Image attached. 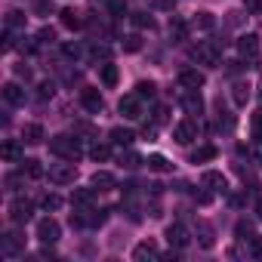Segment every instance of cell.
Returning <instances> with one entry per match:
<instances>
[{
  "label": "cell",
  "instance_id": "obj_38",
  "mask_svg": "<svg viewBox=\"0 0 262 262\" xmlns=\"http://www.w3.org/2000/svg\"><path fill=\"white\" fill-rule=\"evenodd\" d=\"M244 13L247 16H262V0H244Z\"/></svg>",
  "mask_w": 262,
  "mask_h": 262
},
{
  "label": "cell",
  "instance_id": "obj_35",
  "mask_svg": "<svg viewBox=\"0 0 262 262\" xmlns=\"http://www.w3.org/2000/svg\"><path fill=\"white\" fill-rule=\"evenodd\" d=\"M90 158H93L96 164H102V161L111 158V148H108V145H93V148H90Z\"/></svg>",
  "mask_w": 262,
  "mask_h": 262
},
{
  "label": "cell",
  "instance_id": "obj_41",
  "mask_svg": "<svg viewBox=\"0 0 262 262\" xmlns=\"http://www.w3.org/2000/svg\"><path fill=\"white\" fill-rule=\"evenodd\" d=\"M108 10H111V16H123V13H126L123 0H108Z\"/></svg>",
  "mask_w": 262,
  "mask_h": 262
},
{
  "label": "cell",
  "instance_id": "obj_12",
  "mask_svg": "<svg viewBox=\"0 0 262 262\" xmlns=\"http://www.w3.org/2000/svg\"><path fill=\"white\" fill-rule=\"evenodd\" d=\"M0 250H4V256H19L22 250H25V237H19L16 231H10V234H4V241H0Z\"/></svg>",
  "mask_w": 262,
  "mask_h": 262
},
{
  "label": "cell",
  "instance_id": "obj_4",
  "mask_svg": "<svg viewBox=\"0 0 262 262\" xmlns=\"http://www.w3.org/2000/svg\"><path fill=\"white\" fill-rule=\"evenodd\" d=\"M117 111H120L126 120H139V117H142V99H139V93H126V96L117 102Z\"/></svg>",
  "mask_w": 262,
  "mask_h": 262
},
{
  "label": "cell",
  "instance_id": "obj_51",
  "mask_svg": "<svg viewBox=\"0 0 262 262\" xmlns=\"http://www.w3.org/2000/svg\"><path fill=\"white\" fill-rule=\"evenodd\" d=\"M40 96H43V99L53 96V83H43V86H40Z\"/></svg>",
  "mask_w": 262,
  "mask_h": 262
},
{
  "label": "cell",
  "instance_id": "obj_43",
  "mask_svg": "<svg viewBox=\"0 0 262 262\" xmlns=\"http://www.w3.org/2000/svg\"><path fill=\"white\" fill-rule=\"evenodd\" d=\"M167 120H170V111H167V108H164V105H161V108H158V111H155V123H158V126H161V123H167Z\"/></svg>",
  "mask_w": 262,
  "mask_h": 262
},
{
  "label": "cell",
  "instance_id": "obj_17",
  "mask_svg": "<svg viewBox=\"0 0 262 262\" xmlns=\"http://www.w3.org/2000/svg\"><path fill=\"white\" fill-rule=\"evenodd\" d=\"M93 191H96V188H74L71 207H74V210H90V207H93Z\"/></svg>",
  "mask_w": 262,
  "mask_h": 262
},
{
  "label": "cell",
  "instance_id": "obj_50",
  "mask_svg": "<svg viewBox=\"0 0 262 262\" xmlns=\"http://www.w3.org/2000/svg\"><path fill=\"white\" fill-rule=\"evenodd\" d=\"M19 182H22V179H19V176H13V173H10V176H7V188H13V191H16V185H19Z\"/></svg>",
  "mask_w": 262,
  "mask_h": 262
},
{
  "label": "cell",
  "instance_id": "obj_10",
  "mask_svg": "<svg viewBox=\"0 0 262 262\" xmlns=\"http://www.w3.org/2000/svg\"><path fill=\"white\" fill-rule=\"evenodd\" d=\"M179 83H182V90H201V86L207 83V77H204V71H198V68H182V71H179Z\"/></svg>",
  "mask_w": 262,
  "mask_h": 262
},
{
  "label": "cell",
  "instance_id": "obj_20",
  "mask_svg": "<svg viewBox=\"0 0 262 262\" xmlns=\"http://www.w3.org/2000/svg\"><path fill=\"white\" fill-rule=\"evenodd\" d=\"M158 256H161V253H158V244H155V241H142V244L133 250V259H136V262H142V259H158Z\"/></svg>",
  "mask_w": 262,
  "mask_h": 262
},
{
  "label": "cell",
  "instance_id": "obj_7",
  "mask_svg": "<svg viewBox=\"0 0 262 262\" xmlns=\"http://www.w3.org/2000/svg\"><path fill=\"white\" fill-rule=\"evenodd\" d=\"M80 105H83L90 114H102L105 99H102V93H99L96 86H86V90H80Z\"/></svg>",
  "mask_w": 262,
  "mask_h": 262
},
{
  "label": "cell",
  "instance_id": "obj_29",
  "mask_svg": "<svg viewBox=\"0 0 262 262\" xmlns=\"http://www.w3.org/2000/svg\"><path fill=\"white\" fill-rule=\"evenodd\" d=\"M191 25H194L198 31H213V28H216V19H213L210 13H198V16L191 19Z\"/></svg>",
  "mask_w": 262,
  "mask_h": 262
},
{
  "label": "cell",
  "instance_id": "obj_47",
  "mask_svg": "<svg viewBox=\"0 0 262 262\" xmlns=\"http://www.w3.org/2000/svg\"><path fill=\"white\" fill-rule=\"evenodd\" d=\"M250 250L253 256H262V237H250Z\"/></svg>",
  "mask_w": 262,
  "mask_h": 262
},
{
  "label": "cell",
  "instance_id": "obj_9",
  "mask_svg": "<svg viewBox=\"0 0 262 262\" xmlns=\"http://www.w3.org/2000/svg\"><path fill=\"white\" fill-rule=\"evenodd\" d=\"M188 241H191V234H188V228H185L182 222H173V225H167V244H170L173 250H182V247H188Z\"/></svg>",
  "mask_w": 262,
  "mask_h": 262
},
{
  "label": "cell",
  "instance_id": "obj_36",
  "mask_svg": "<svg viewBox=\"0 0 262 262\" xmlns=\"http://www.w3.org/2000/svg\"><path fill=\"white\" fill-rule=\"evenodd\" d=\"M129 19H133V25H136V28H155V19H151L148 13H133Z\"/></svg>",
  "mask_w": 262,
  "mask_h": 262
},
{
  "label": "cell",
  "instance_id": "obj_21",
  "mask_svg": "<svg viewBox=\"0 0 262 262\" xmlns=\"http://www.w3.org/2000/svg\"><path fill=\"white\" fill-rule=\"evenodd\" d=\"M4 99H7L10 105H25V90H22L19 83H7V86H4Z\"/></svg>",
  "mask_w": 262,
  "mask_h": 262
},
{
  "label": "cell",
  "instance_id": "obj_42",
  "mask_svg": "<svg viewBox=\"0 0 262 262\" xmlns=\"http://www.w3.org/2000/svg\"><path fill=\"white\" fill-rule=\"evenodd\" d=\"M16 47V37H13V28H7V34H4V53H10Z\"/></svg>",
  "mask_w": 262,
  "mask_h": 262
},
{
  "label": "cell",
  "instance_id": "obj_30",
  "mask_svg": "<svg viewBox=\"0 0 262 262\" xmlns=\"http://www.w3.org/2000/svg\"><path fill=\"white\" fill-rule=\"evenodd\" d=\"M136 93H139V99H155L158 83H155V80H139V83H136Z\"/></svg>",
  "mask_w": 262,
  "mask_h": 262
},
{
  "label": "cell",
  "instance_id": "obj_28",
  "mask_svg": "<svg viewBox=\"0 0 262 262\" xmlns=\"http://www.w3.org/2000/svg\"><path fill=\"white\" fill-rule=\"evenodd\" d=\"M145 164H148V170H155V173H170V170H173V164H170L164 155H151Z\"/></svg>",
  "mask_w": 262,
  "mask_h": 262
},
{
  "label": "cell",
  "instance_id": "obj_39",
  "mask_svg": "<svg viewBox=\"0 0 262 262\" xmlns=\"http://www.w3.org/2000/svg\"><path fill=\"white\" fill-rule=\"evenodd\" d=\"M56 40V31L53 28H40L37 31V43H53Z\"/></svg>",
  "mask_w": 262,
  "mask_h": 262
},
{
  "label": "cell",
  "instance_id": "obj_8",
  "mask_svg": "<svg viewBox=\"0 0 262 262\" xmlns=\"http://www.w3.org/2000/svg\"><path fill=\"white\" fill-rule=\"evenodd\" d=\"M31 213H34V204L25 201V198H16V201L10 204V219H13L16 225H25V222L31 219Z\"/></svg>",
  "mask_w": 262,
  "mask_h": 262
},
{
  "label": "cell",
  "instance_id": "obj_44",
  "mask_svg": "<svg viewBox=\"0 0 262 262\" xmlns=\"http://www.w3.org/2000/svg\"><path fill=\"white\" fill-rule=\"evenodd\" d=\"M237 237H241V241H247V237H253V228H250L247 222H237Z\"/></svg>",
  "mask_w": 262,
  "mask_h": 262
},
{
  "label": "cell",
  "instance_id": "obj_37",
  "mask_svg": "<svg viewBox=\"0 0 262 262\" xmlns=\"http://www.w3.org/2000/svg\"><path fill=\"white\" fill-rule=\"evenodd\" d=\"M123 50H126V53H139V50H142V37H139V34L123 37Z\"/></svg>",
  "mask_w": 262,
  "mask_h": 262
},
{
  "label": "cell",
  "instance_id": "obj_5",
  "mask_svg": "<svg viewBox=\"0 0 262 262\" xmlns=\"http://www.w3.org/2000/svg\"><path fill=\"white\" fill-rule=\"evenodd\" d=\"M173 139H176L179 145H191V142L198 139V123H194V117L179 120V123L173 126Z\"/></svg>",
  "mask_w": 262,
  "mask_h": 262
},
{
  "label": "cell",
  "instance_id": "obj_2",
  "mask_svg": "<svg viewBox=\"0 0 262 262\" xmlns=\"http://www.w3.org/2000/svg\"><path fill=\"white\" fill-rule=\"evenodd\" d=\"M191 59H198V62L207 65V68H219V65H222L219 43H213V40H201V43L191 50Z\"/></svg>",
  "mask_w": 262,
  "mask_h": 262
},
{
  "label": "cell",
  "instance_id": "obj_14",
  "mask_svg": "<svg viewBox=\"0 0 262 262\" xmlns=\"http://www.w3.org/2000/svg\"><path fill=\"white\" fill-rule=\"evenodd\" d=\"M47 136H43V126L40 123H25L22 126V142L25 145H40Z\"/></svg>",
  "mask_w": 262,
  "mask_h": 262
},
{
  "label": "cell",
  "instance_id": "obj_23",
  "mask_svg": "<svg viewBox=\"0 0 262 262\" xmlns=\"http://www.w3.org/2000/svg\"><path fill=\"white\" fill-rule=\"evenodd\" d=\"M59 16H62V25H65L68 31H80V28H83V19H80V13H74V10H62Z\"/></svg>",
  "mask_w": 262,
  "mask_h": 262
},
{
  "label": "cell",
  "instance_id": "obj_16",
  "mask_svg": "<svg viewBox=\"0 0 262 262\" xmlns=\"http://www.w3.org/2000/svg\"><path fill=\"white\" fill-rule=\"evenodd\" d=\"M99 80H102V86H108V90H114V86H117V80H120V71H117V65H111V62H105V65L99 68Z\"/></svg>",
  "mask_w": 262,
  "mask_h": 262
},
{
  "label": "cell",
  "instance_id": "obj_3",
  "mask_svg": "<svg viewBox=\"0 0 262 262\" xmlns=\"http://www.w3.org/2000/svg\"><path fill=\"white\" fill-rule=\"evenodd\" d=\"M59 237H62V225H59L53 216H47V219H40V222H37V241H40V244L53 247Z\"/></svg>",
  "mask_w": 262,
  "mask_h": 262
},
{
  "label": "cell",
  "instance_id": "obj_54",
  "mask_svg": "<svg viewBox=\"0 0 262 262\" xmlns=\"http://www.w3.org/2000/svg\"><path fill=\"white\" fill-rule=\"evenodd\" d=\"M259 99H262V90H259Z\"/></svg>",
  "mask_w": 262,
  "mask_h": 262
},
{
  "label": "cell",
  "instance_id": "obj_22",
  "mask_svg": "<svg viewBox=\"0 0 262 262\" xmlns=\"http://www.w3.org/2000/svg\"><path fill=\"white\" fill-rule=\"evenodd\" d=\"M0 155H4V161H19L22 158V142L19 139H7L4 148H0Z\"/></svg>",
  "mask_w": 262,
  "mask_h": 262
},
{
  "label": "cell",
  "instance_id": "obj_26",
  "mask_svg": "<svg viewBox=\"0 0 262 262\" xmlns=\"http://www.w3.org/2000/svg\"><path fill=\"white\" fill-rule=\"evenodd\" d=\"M231 99H234V105H247V99H250V83H247V80H237V83L231 86Z\"/></svg>",
  "mask_w": 262,
  "mask_h": 262
},
{
  "label": "cell",
  "instance_id": "obj_40",
  "mask_svg": "<svg viewBox=\"0 0 262 262\" xmlns=\"http://www.w3.org/2000/svg\"><path fill=\"white\" fill-rule=\"evenodd\" d=\"M253 136L262 142V111H256V114H253Z\"/></svg>",
  "mask_w": 262,
  "mask_h": 262
},
{
  "label": "cell",
  "instance_id": "obj_11",
  "mask_svg": "<svg viewBox=\"0 0 262 262\" xmlns=\"http://www.w3.org/2000/svg\"><path fill=\"white\" fill-rule=\"evenodd\" d=\"M182 108H185L188 117H194V114L201 117V114H204V99H201V93H198V90H185V93H182Z\"/></svg>",
  "mask_w": 262,
  "mask_h": 262
},
{
  "label": "cell",
  "instance_id": "obj_32",
  "mask_svg": "<svg viewBox=\"0 0 262 262\" xmlns=\"http://www.w3.org/2000/svg\"><path fill=\"white\" fill-rule=\"evenodd\" d=\"M40 207H43L47 213H56V210L62 207V198H59V194H43V198H40Z\"/></svg>",
  "mask_w": 262,
  "mask_h": 262
},
{
  "label": "cell",
  "instance_id": "obj_6",
  "mask_svg": "<svg viewBox=\"0 0 262 262\" xmlns=\"http://www.w3.org/2000/svg\"><path fill=\"white\" fill-rule=\"evenodd\" d=\"M74 176H77L74 161H68V164H50V182H56V185H71Z\"/></svg>",
  "mask_w": 262,
  "mask_h": 262
},
{
  "label": "cell",
  "instance_id": "obj_1",
  "mask_svg": "<svg viewBox=\"0 0 262 262\" xmlns=\"http://www.w3.org/2000/svg\"><path fill=\"white\" fill-rule=\"evenodd\" d=\"M50 151H53L56 158H62V161H77V158L83 155L77 136H53V139H50Z\"/></svg>",
  "mask_w": 262,
  "mask_h": 262
},
{
  "label": "cell",
  "instance_id": "obj_13",
  "mask_svg": "<svg viewBox=\"0 0 262 262\" xmlns=\"http://www.w3.org/2000/svg\"><path fill=\"white\" fill-rule=\"evenodd\" d=\"M237 53H241V59H253V56L259 53V37H256V34L237 37Z\"/></svg>",
  "mask_w": 262,
  "mask_h": 262
},
{
  "label": "cell",
  "instance_id": "obj_52",
  "mask_svg": "<svg viewBox=\"0 0 262 262\" xmlns=\"http://www.w3.org/2000/svg\"><path fill=\"white\" fill-rule=\"evenodd\" d=\"M194 198H198V204H210V194H207V191H201V194H194Z\"/></svg>",
  "mask_w": 262,
  "mask_h": 262
},
{
  "label": "cell",
  "instance_id": "obj_49",
  "mask_svg": "<svg viewBox=\"0 0 262 262\" xmlns=\"http://www.w3.org/2000/svg\"><path fill=\"white\" fill-rule=\"evenodd\" d=\"M173 4L176 0H155V7H161V10H173Z\"/></svg>",
  "mask_w": 262,
  "mask_h": 262
},
{
  "label": "cell",
  "instance_id": "obj_53",
  "mask_svg": "<svg viewBox=\"0 0 262 262\" xmlns=\"http://www.w3.org/2000/svg\"><path fill=\"white\" fill-rule=\"evenodd\" d=\"M256 216H259V219H262V198H259V201H256Z\"/></svg>",
  "mask_w": 262,
  "mask_h": 262
},
{
  "label": "cell",
  "instance_id": "obj_25",
  "mask_svg": "<svg viewBox=\"0 0 262 262\" xmlns=\"http://www.w3.org/2000/svg\"><path fill=\"white\" fill-rule=\"evenodd\" d=\"M216 145H201L198 151H191V164H207V161H216Z\"/></svg>",
  "mask_w": 262,
  "mask_h": 262
},
{
  "label": "cell",
  "instance_id": "obj_15",
  "mask_svg": "<svg viewBox=\"0 0 262 262\" xmlns=\"http://www.w3.org/2000/svg\"><path fill=\"white\" fill-rule=\"evenodd\" d=\"M111 142L120 145V148H129V145L136 142V133H133V129H126V126H114L111 129Z\"/></svg>",
  "mask_w": 262,
  "mask_h": 262
},
{
  "label": "cell",
  "instance_id": "obj_31",
  "mask_svg": "<svg viewBox=\"0 0 262 262\" xmlns=\"http://www.w3.org/2000/svg\"><path fill=\"white\" fill-rule=\"evenodd\" d=\"M22 173H28L31 179H40V176H47V170H43V167H40V161H34V158L22 164Z\"/></svg>",
  "mask_w": 262,
  "mask_h": 262
},
{
  "label": "cell",
  "instance_id": "obj_46",
  "mask_svg": "<svg viewBox=\"0 0 262 262\" xmlns=\"http://www.w3.org/2000/svg\"><path fill=\"white\" fill-rule=\"evenodd\" d=\"M90 56H93V59H108V47H99V43H96V47L90 50Z\"/></svg>",
  "mask_w": 262,
  "mask_h": 262
},
{
  "label": "cell",
  "instance_id": "obj_27",
  "mask_svg": "<svg viewBox=\"0 0 262 262\" xmlns=\"http://www.w3.org/2000/svg\"><path fill=\"white\" fill-rule=\"evenodd\" d=\"M198 241H201L204 250H210V247L216 244V234H213V228H210L207 222H198Z\"/></svg>",
  "mask_w": 262,
  "mask_h": 262
},
{
  "label": "cell",
  "instance_id": "obj_34",
  "mask_svg": "<svg viewBox=\"0 0 262 262\" xmlns=\"http://www.w3.org/2000/svg\"><path fill=\"white\" fill-rule=\"evenodd\" d=\"M7 28H25V13L10 10V13H7Z\"/></svg>",
  "mask_w": 262,
  "mask_h": 262
},
{
  "label": "cell",
  "instance_id": "obj_33",
  "mask_svg": "<svg viewBox=\"0 0 262 262\" xmlns=\"http://www.w3.org/2000/svg\"><path fill=\"white\" fill-rule=\"evenodd\" d=\"M142 164V158L136 155V151H126V155H120V167H126V170H136Z\"/></svg>",
  "mask_w": 262,
  "mask_h": 262
},
{
  "label": "cell",
  "instance_id": "obj_45",
  "mask_svg": "<svg viewBox=\"0 0 262 262\" xmlns=\"http://www.w3.org/2000/svg\"><path fill=\"white\" fill-rule=\"evenodd\" d=\"M62 53H65V56H71V59H77V56H80V47H77V43H65V47H62Z\"/></svg>",
  "mask_w": 262,
  "mask_h": 262
},
{
  "label": "cell",
  "instance_id": "obj_24",
  "mask_svg": "<svg viewBox=\"0 0 262 262\" xmlns=\"http://www.w3.org/2000/svg\"><path fill=\"white\" fill-rule=\"evenodd\" d=\"M170 37H173V40H185V37H188V22L179 19V16H173V19H170Z\"/></svg>",
  "mask_w": 262,
  "mask_h": 262
},
{
  "label": "cell",
  "instance_id": "obj_18",
  "mask_svg": "<svg viewBox=\"0 0 262 262\" xmlns=\"http://www.w3.org/2000/svg\"><path fill=\"white\" fill-rule=\"evenodd\" d=\"M90 185H93L96 191H111V188H114V176L105 173V170H96L93 179H90Z\"/></svg>",
  "mask_w": 262,
  "mask_h": 262
},
{
  "label": "cell",
  "instance_id": "obj_19",
  "mask_svg": "<svg viewBox=\"0 0 262 262\" xmlns=\"http://www.w3.org/2000/svg\"><path fill=\"white\" fill-rule=\"evenodd\" d=\"M201 182H204L210 191H225V185H228V182H225V176H222V173H216V170H207V173L201 176Z\"/></svg>",
  "mask_w": 262,
  "mask_h": 262
},
{
  "label": "cell",
  "instance_id": "obj_48",
  "mask_svg": "<svg viewBox=\"0 0 262 262\" xmlns=\"http://www.w3.org/2000/svg\"><path fill=\"white\" fill-rule=\"evenodd\" d=\"M37 13H40V16H47V13H53V4H47V0H40V4H37Z\"/></svg>",
  "mask_w": 262,
  "mask_h": 262
}]
</instances>
